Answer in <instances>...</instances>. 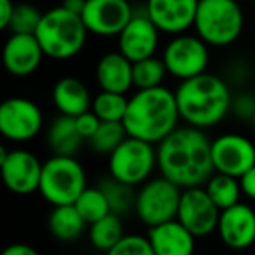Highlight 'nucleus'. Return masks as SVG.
Listing matches in <instances>:
<instances>
[{
  "label": "nucleus",
  "instance_id": "1",
  "mask_svg": "<svg viewBox=\"0 0 255 255\" xmlns=\"http://www.w3.org/2000/svg\"><path fill=\"white\" fill-rule=\"evenodd\" d=\"M157 149V170L182 189L201 187L215 173L212 161V140L194 126H178Z\"/></svg>",
  "mask_w": 255,
  "mask_h": 255
},
{
  "label": "nucleus",
  "instance_id": "2",
  "mask_svg": "<svg viewBox=\"0 0 255 255\" xmlns=\"http://www.w3.org/2000/svg\"><path fill=\"white\" fill-rule=\"evenodd\" d=\"M180 119L175 91L157 86L150 89H136L135 95L129 96L123 124L128 136L157 145L177 129Z\"/></svg>",
  "mask_w": 255,
  "mask_h": 255
},
{
  "label": "nucleus",
  "instance_id": "3",
  "mask_svg": "<svg viewBox=\"0 0 255 255\" xmlns=\"http://www.w3.org/2000/svg\"><path fill=\"white\" fill-rule=\"evenodd\" d=\"M175 96L182 121L199 129L217 126L231 114L233 93L222 77L210 72L180 81Z\"/></svg>",
  "mask_w": 255,
  "mask_h": 255
},
{
  "label": "nucleus",
  "instance_id": "4",
  "mask_svg": "<svg viewBox=\"0 0 255 255\" xmlns=\"http://www.w3.org/2000/svg\"><path fill=\"white\" fill-rule=\"evenodd\" d=\"M88 33L82 16L60 5L44 12L35 37L47 58L63 61L84 49Z\"/></svg>",
  "mask_w": 255,
  "mask_h": 255
},
{
  "label": "nucleus",
  "instance_id": "5",
  "mask_svg": "<svg viewBox=\"0 0 255 255\" xmlns=\"http://www.w3.org/2000/svg\"><path fill=\"white\" fill-rule=\"evenodd\" d=\"M245 18L238 0H199L194 28L208 46L224 47L236 42Z\"/></svg>",
  "mask_w": 255,
  "mask_h": 255
},
{
  "label": "nucleus",
  "instance_id": "6",
  "mask_svg": "<svg viewBox=\"0 0 255 255\" xmlns=\"http://www.w3.org/2000/svg\"><path fill=\"white\" fill-rule=\"evenodd\" d=\"M88 187V175L75 156H51L44 161L39 192L51 206L74 205Z\"/></svg>",
  "mask_w": 255,
  "mask_h": 255
},
{
  "label": "nucleus",
  "instance_id": "7",
  "mask_svg": "<svg viewBox=\"0 0 255 255\" xmlns=\"http://www.w3.org/2000/svg\"><path fill=\"white\" fill-rule=\"evenodd\" d=\"M157 168V149L149 142L128 136L109 156V175L133 187L150 180Z\"/></svg>",
  "mask_w": 255,
  "mask_h": 255
},
{
  "label": "nucleus",
  "instance_id": "8",
  "mask_svg": "<svg viewBox=\"0 0 255 255\" xmlns=\"http://www.w3.org/2000/svg\"><path fill=\"white\" fill-rule=\"evenodd\" d=\"M182 191L184 189L163 175L147 180L136 192L135 213L138 220L147 227L175 220L178 215Z\"/></svg>",
  "mask_w": 255,
  "mask_h": 255
},
{
  "label": "nucleus",
  "instance_id": "9",
  "mask_svg": "<svg viewBox=\"0 0 255 255\" xmlns=\"http://www.w3.org/2000/svg\"><path fill=\"white\" fill-rule=\"evenodd\" d=\"M44 126V114L33 100L11 96L0 105V133L14 143L33 140Z\"/></svg>",
  "mask_w": 255,
  "mask_h": 255
},
{
  "label": "nucleus",
  "instance_id": "10",
  "mask_svg": "<svg viewBox=\"0 0 255 255\" xmlns=\"http://www.w3.org/2000/svg\"><path fill=\"white\" fill-rule=\"evenodd\" d=\"M163 61L171 77L187 81L205 74L208 68V44L198 35H175L164 47Z\"/></svg>",
  "mask_w": 255,
  "mask_h": 255
},
{
  "label": "nucleus",
  "instance_id": "11",
  "mask_svg": "<svg viewBox=\"0 0 255 255\" xmlns=\"http://www.w3.org/2000/svg\"><path fill=\"white\" fill-rule=\"evenodd\" d=\"M40 159L26 149H0V170L5 187L19 196L33 194L40 187L42 177Z\"/></svg>",
  "mask_w": 255,
  "mask_h": 255
},
{
  "label": "nucleus",
  "instance_id": "12",
  "mask_svg": "<svg viewBox=\"0 0 255 255\" xmlns=\"http://www.w3.org/2000/svg\"><path fill=\"white\" fill-rule=\"evenodd\" d=\"M222 210L213 203L205 185L189 187L182 191L180 206L177 219L194 234L196 238H205L217 233Z\"/></svg>",
  "mask_w": 255,
  "mask_h": 255
},
{
  "label": "nucleus",
  "instance_id": "13",
  "mask_svg": "<svg viewBox=\"0 0 255 255\" xmlns=\"http://www.w3.org/2000/svg\"><path fill=\"white\" fill-rule=\"evenodd\" d=\"M212 161L217 173L240 178L255 166V143L245 135L224 133L212 140Z\"/></svg>",
  "mask_w": 255,
  "mask_h": 255
},
{
  "label": "nucleus",
  "instance_id": "14",
  "mask_svg": "<svg viewBox=\"0 0 255 255\" xmlns=\"http://www.w3.org/2000/svg\"><path fill=\"white\" fill-rule=\"evenodd\" d=\"M81 16L89 33L114 37L123 32L135 14L128 0H88Z\"/></svg>",
  "mask_w": 255,
  "mask_h": 255
},
{
  "label": "nucleus",
  "instance_id": "15",
  "mask_svg": "<svg viewBox=\"0 0 255 255\" xmlns=\"http://www.w3.org/2000/svg\"><path fill=\"white\" fill-rule=\"evenodd\" d=\"M217 234L231 250L250 248L255 245V210L241 201L231 208L222 210Z\"/></svg>",
  "mask_w": 255,
  "mask_h": 255
},
{
  "label": "nucleus",
  "instance_id": "16",
  "mask_svg": "<svg viewBox=\"0 0 255 255\" xmlns=\"http://www.w3.org/2000/svg\"><path fill=\"white\" fill-rule=\"evenodd\" d=\"M117 46L119 53H123L133 63L150 58L156 54L159 46V28L154 25L147 12L142 16L135 14L117 35Z\"/></svg>",
  "mask_w": 255,
  "mask_h": 255
},
{
  "label": "nucleus",
  "instance_id": "17",
  "mask_svg": "<svg viewBox=\"0 0 255 255\" xmlns=\"http://www.w3.org/2000/svg\"><path fill=\"white\" fill-rule=\"evenodd\" d=\"M199 0H147L145 12L159 32L180 35L194 26Z\"/></svg>",
  "mask_w": 255,
  "mask_h": 255
},
{
  "label": "nucleus",
  "instance_id": "18",
  "mask_svg": "<svg viewBox=\"0 0 255 255\" xmlns=\"http://www.w3.org/2000/svg\"><path fill=\"white\" fill-rule=\"evenodd\" d=\"M46 56L35 33H12L4 46V67L14 77H28Z\"/></svg>",
  "mask_w": 255,
  "mask_h": 255
},
{
  "label": "nucleus",
  "instance_id": "19",
  "mask_svg": "<svg viewBox=\"0 0 255 255\" xmlns=\"http://www.w3.org/2000/svg\"><path fill=\"white\" fill-rule=\"evenodd\" d=\"M147 238L156 255H194L198 240L178 219L149 227Z\"/></svg>",
  "mask_w": 255,
  "mask_h": 255
},
{
  "label": "nucleus",
  "instance_id": "20",
  "mask_svg": "<svg viewBox=\"0 0 255 255\" xmlns=\"http://www.w3.org/2000/svg\"><path fill=\"white\" fill-rule=\"evenodd\" d=\"M96 82L100 91L121 93L126 95L133 84V61H129L123 53H107L100 58L96 65Z\"/></svg>",
  "mask_w": 255,
  "mask_h": 255
},
{
  "label": "nucleus",
  "instance_id": "21",
  "mask_svg": "<svg viewBox=\"0 0 255 255\" xmlns=\"http://www.w3.org/2000/svg\"><path fill=\"white\" fill-rule=\"evenodd\" d=\"M54 107L63 116L77 117L91 110V93L88 86L77 77H63L53 86L51 93Z\"/></svg>",
  "mask_w": 255,
  "mask_h": 255
},
{
  "label": "nucleus",
  "instance_id": "22",
  "mask_svg": "<svg viewBox=\"0 0 255 255\" xmlns=\"http://www.w3.org/2000/svg\"><path fill=\"white\" fill-rule=\"evenodd\" d=\"M47 147L54 156H75L84 138L77 129L75 117L60 114L47 128Z\"/></svg>",
  "mask_w": 255,
  "mask_h": 255
},
{
  "label": "nucleus",
  "instance_id": "23",
  "mask_svg": "<svg viewBox=\"0 0 255 255\" xmlns=\"http://www.w3.org/2000/svg\"><path fill=\"white\" fill-rule=\"evenodd\" d=\"M86 222L75 205H60L53 206L47 219V229L51 236L63 243H72L86 231Z\"/></svg>",
  "mask_w": 255,
  "mask_h": 255
},
{
  "label": "nucleus",
  "instance_id": "24",
  "mask_svg": "<svg viewBox=\"0 0 255 255\" xmlns=\"http://www.w3.org/2000/svg\"><path fill=\"white\" fill-rule=\"evenodd\" d=\"M89 243L100 252H109L123 240L126 234H124V226L123 220L116 213H109L103 219L96 220V222L89 224L88 229Z\"/></svg>",
  "mask_w": 255,
  "mask_h": 255
},
{
  "label": "nucleus",
  "instance_id": "25",
  "mask_svg": "<svg viewBox=\"0 0 255 255\" xmlns=\"http://www.w3.org/2000/svg\"><path fill=\"white\" fill-rule=\"evenodd\" d=\"M205 189L220 210L238 205L241 199V194H243L240 178L231 177V175L226 173H217V171L208 178V182L205 184Z\"/></svg>",
  "mask_w": 255,
  "mask_h": 255
},
{
  "label": "nucleus",
  "instance_id": "26",
  "mask_svg": "<svg viewBox=\"0 0 255 255\" xmlns=\"http://www.w3.org/2000/svg\"><path fill=\"white\" fill-rule=\"evenodd\" d=\"M100 187L105 192L107 199H109V205L112 213L123 217L126 213L135 212V205H136V192L133 185H128L124 182L117 180L114 177H105L100 182Z\"/></svg>",
  "mask_w": 255,
  "mask_h": 255
},
{
  "label": "nucleus",
  "instance_id": "27",
  "mask_svg": "<svg viewBox=\"0 0 255 255\" xmlns=\"http://www.w3.org/2000/svg\"><path fill=\"white\" fill-rule=\"evenodd\" d=\"M128 103H129V98L126 95L100 91L93 98L91 110L103 123H123L128 110Z\"/></svg>",
  "mask_w": 255,
  "mask_h": 255
},
{
  "label": "nucleus",
  "instance_id": "28",
  "mask_svg": "<svg viewBox=\"0 0 255 255\" xmlns=\"http://www.w3.org/2000/svg\"><path fill=\"white\" fill-rule=\"evenodd\" d=\"M74 205L79 210V213L82 215V219L88 222V226L96 222V220L103 219V217H107L109 213H112L109 199H107L105 192L102 191L100 185H96V187H86Z\"/></svg>",
  "mask_w": 255,
  "mask_h": 255
},
{
  "label": "nucleus",
  "instance_id": "29",
  "mask_svg": "<svg viewBox=\"0 0 255 255\" xmlns=\"http://www.w3.org/2000/svg\"><path fill=\"white\" fill-rule=\"evenodd\" d=\"M168 74L163 58L150 56L133 63V84L136 89H150L163 86V81Z\"/></svg>",
  "mask_w": 255,
  "mask_h": 255
},
{
  "label": "nucleus",
  "instance_id": "30",
  "mask_svg": "<svg viewBox=\"0 0 255 255\" xmlns=\"http://www.w3.org/2000/svg\"><path fill=\"white\" fill-rule=\"evenodd\" d=\"M128 138V131L123 123H103L100 124L98 131L88 140L89 147L98 154H110Z\"/></svg>",
  "mask_w": 255,
  "mask_h": 255
},
{
  "label": "nucleus",
  "instance_id": "31",
  "mask_svg": "<svg viewBox=\"0 0 255 255\" xmlns=\"http://www.w3.org/2000/svg\"><path fill=\"white\" fill-rule=\"evenodd\" d=\"M42 12L32 4H16L9 30L12 33H35L42 19Z\"/></svg>",
  "mask_w": 255,
  "mask_h": 255
},
{
  "label": "nucleus",
  "instance_id": "32",
  "mask_svg": "<svg viewBox=\"0 0 255 255\" xmlns=\"http://www.w3.org/2000/svg\"><path fill=\"white\" fill-rule=\"evenodd\" d=\"M105 255H156L149 238L140 234H126Z\"/></svg>",
  "mask_w": 255,
  "mask_h": 255
},
{
  "label": "nucleus",
  "instance_id": "33",
  "mask_svg": "<svg viewBox=\"0 0 255 255\" xmlns=\"http://www.w3.org/2000/svg\"><path fill=\"white\" fill-rule=\"evenodd\" d=\"M231 114L243 123H250L255 114V95L252 93H238L231 102Z\"/></svg>",
  "mask_w": 255,
  "mask_h": 255
},
{
  "label": "nucleus",
  "instance_id": "34",
  "mask_svg": "<svg viewBox=\"0 0 255 255\" xmlns=\"http://www.w3.org/2000/svg\"><path fill=\"white\" fill-rule=\"evenodd\" d=\"M75 123H77V129H79V133H81L82 138L89 140L96 131H98L102 121H100V117L96 116L93 110H88V112L75 117Z\"/></svg>",
  "mask_w": 255,
  "mask_h": 255
},
{
  "label": "nucleus",
  "instance_id": "35",
  "mask_svg": "<svg viewBox=\"0 0 255 255\" xmlns=\"http://www.w3.org/2000/svg\"><path fill=\"white\" fill-rule=\"evenodd\" d=\"M240 185L243 196H247L248 199H254L255 201V166L250 168L247 173H243L240 177Z\"/></svg>",
  "mask_w": 255,
  "mask_h": 255
},
{
  "label": "nucleus",
  "instance_id": "36",
  "mask_svg": "<svg viewBox=\"0 0 255 255\" xmlns=\"http://www.w3.org/2000/svg\"><path fill=\"white\" fill-rule=\"evenodd\" d=\"M16 4L12 0H0V28L9 30L12 14H14Z\"/></svg>",
  "mask_w": 255,
  "mask_h": 255
},
{
  "label": "nucleus",
  "instance_id": "37",
  "mask_svg": "<svg viewBox=\"0 0 255 255\" xmlns=\"http://www.w3.org/2000/svg\"><path fill=\"white\" fill-rule=\"evenodd\" d=\"M2 255H40L33 247L26 243H12L4 248Z\"/></svg>",
  "mask_w": 255,
  "mask_h": 255
},
{
  "label": "nucleus",
  "instance_id": "38",
  "mask_svg": "<svg viewBox=\"0 0 255 255\" xmlns=\"http://www.w3.org/2000/svg\"><path fill=\"white\" fill-rule=\"evenodd\" d=\"M86 2L88 0H63V7L68 9V11L75 12V14H82V11H84L86 7Z\"/></svg>",
  "mask_w": 255,
  "mask_h": 255
},
{
  "label": "nucleus",
  "instance_id": "39",
  "mask_svg": "<svg viewBox=\"0 0 255 255\" xmlns=\"http://www.w3.org/2000/svg\"><path fill=\"white\" fill-rule=\"evenodd\" d=\"M250 124H252V129H254V133H255V114H254V117H252Z\"/></svg>",
  "mask_w": 255,
  "mask_h": 255
}]
</instances>
